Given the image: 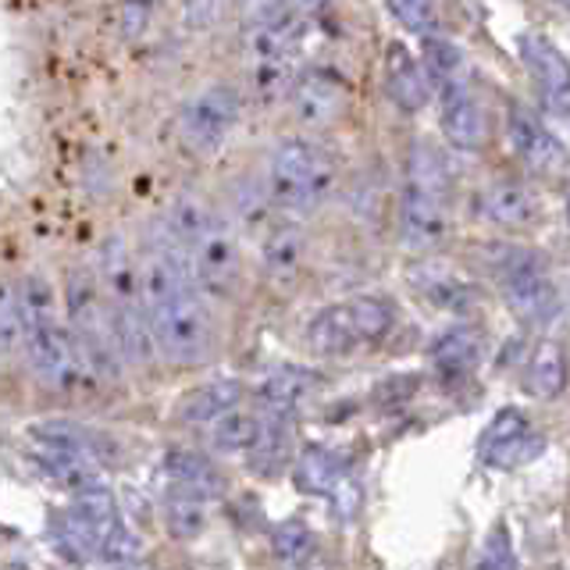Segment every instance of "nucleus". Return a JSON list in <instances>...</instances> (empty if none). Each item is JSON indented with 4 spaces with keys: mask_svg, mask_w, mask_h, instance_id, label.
Returning <instances> with one entry per match:
<instances>
[{
    "mask_svg": "<svg viewBox=\"0 0 570 570\" xmlns=\"http://www.w3.org/2000/svg\"><path fill=\"white\" fill-rule=\"evenodd\" d=\"M207 503H210V499L204 492H193L186 485H175V481H168L165 528H168L171 539H178V542L200 539L204 528H207Z\"/></svg>",
    "mask_w": 570,
    "mask_h": 570,
    "instance_id": "obj_23",
    "label": "nucleus"
},
{
    "mask_svg": "<svg viewBox=\"0 0 570 570\" xmlns=\"http://www.w3.org/2000/svg\"><path fill=\"white\" fill-rule=\"evenodd\" d=\"M14 296H18V311H22L26 332L40 328V325H50V321L61 317L58 289H53L47 275H36V272L22 275V278L14 282Z\"/></svg>",
    "mask_w": 570,
    "mask_h": 570,
    "instance_id": "obj_26",
    "label": "nucleus"
},
{
    "mask_svg": "<svg viewBox=\"0 0 570 570\" xmlns=\"http://www.w3.org/2000/svg\"><path fill=\"white\" fill-rule=\"evenodd\" d=\"M517 47H521L524 68L531 71V79L539 82L549 111L570 115V61L546 40L542 32H524Z\"/></svg>",
    "mask_w": 570,
    "mask_h": 570,
    "instance_id": "obj_11",
    "label": "nucleus"
},
{
    "mask_svg": "<svg viewBox=\"0 0 570 570\" xmlns=\"http://www.w3.org/2000/svg\"><path fill=\"white\" fill-rule=\"evenodd\" d=\"M510 139H513V150L517 157L534 175H563L570 168V154L563 142L552 136L546 125L528 115L524 107H513V118H510Z\"/></svg>",
    "mask_w": 570,
    "mask_h": 570,
    "instance_id": "obj_12",
    "label": "nucleus"
},
{
    "mask_svg": "<svg viewBox=\"0 0 570 570\" xmlns=\"http://www.w3.org/2000/svg\"><path fill=\"white\" fill-rule=\"evenodd\" d=\"M171 236L186 246L196 289L214 299H232L243 282V249L232 225L200 196H178L165 218Z\"/></svg>",
    "mask_w": 570,
    "mask_h": 570,
    "instance_id": "obj_1",
    "label": "nucleus"
},
{
    "mask_svg": "<svg viewBox=\"0 0 570 570\" xmlns=\"http://www.w3.org/2000/svg\"><path fill=\"white\" fill-rule=\"evenodd\" d=\"M400 222L410 249H432L445 236V165L424 142H417L410 154Z\"/></svg>",
    "mask_w": 570,
    "mask_h": 570,
    "instance_id": "obj_5",
    "label": "nucleus"
},
{
    "mask_svg": "<svg viewBox=\"0 0 570 570\" xmlns=\"http://www.w3.org/2000/svg\"><path fill=\"white\" fill-rule=\"evenodd\" d=\"M22 353L29 361L32 379L50 392H61V396L89 385V382H97V374L89 367L79 338L65 317L50 321V325H40V328H29Z\"/></svg>",
    "mask_w": 570,
    "mask_h": 570,
    "instance_id": "obj_6",
    "label": "nucleus"
},
{
    "mask_svg": "<svg viewBox=\"0 0 570 570\" xmlns=\"http://www.w3.org/2000/svg\"><path fill=\"white\" fill-rule=\"evenodd\" d=\"M239 94L232 86H204L200 94L189 97L178 111V136L200 157H210L225 147L239 121Z\"/></svg>",
    "mask_w": 570,
    "mask_h": 570,
    "instance_id": "obj_8",
    "label": "nucleus"
},
{
    "mask_svg": "<svg viewBox=\"0 0 570 570\" xmlns=\"http://www.w3.org/2000/svg\"><path fill=\"white\" fill-rule=\"evenodd\" d=\"M385 4L410 32L428 36L435 29V0H385Z\"/></svg>",
    "mask_w": 570,
    "mask_h": 570,
    "instance_id": "obj_32",
    "label": "nucleus"
},
{
    "mask_svg": "<svg viewBox=\"0 0 570 570\" xmlns=\"http://www.w3.org/2000/svg\"><path fill=\"white\" fill-rule=\"evenodd\" d=\"M481 570H503V567H517V557L510 549V531L507 524H495L485 539V549H481V560H478Z\"/></svg>",
    "mask_w": 570,
    "mask_h": 570,
    "instance_id": "obj_33",
    "label": "nucleus"
},
{
    "mask_svg": "<svg viewBox=\"0 0 570 570\" xmlns=\"http://www.w3.org/2000/svg\"><path fill=\"white\" fill-rule=\"evenodd\" d=\"M317 385L314 371H303V367H278L272 371L267 379L257 385V403L261 410H272V414H296L303 406V400L311 396Z\"/></svg>",
    "mask_w": 570,
    "mask_h": 570,
    "instance_id": "obj_22",
    "label": "nucleus"
},
{
    "mask_svg": "<svg viewBox=\"0 0 570 570\" xmlns=\"http://www.w3.org/2000/svg\"><path fill=\"white\" fill-rule=\"evenodd\" d=\"M239 400H243V385L236 379H210L178 396L175 417L189 428H207L210 421L228 414L232 406H239Z\"/></svg>",
    "mask_w": 570,
    "mask_h": 570,
    "instance_id": "obj_17",
    "label": "nucleus"
},
{
    "mask_svg": "<svg viewBox=\"0 0 570 570\" xmlns=\"http://www.w3.org/2000/svg\"><path fill=\"white\" fill-rule=\"evenodd\" d=\"M307 343L314 353L321 356H343L350 350H356L364 343L361 325H356V314H353V299L346 303H335V307L317 311L314 321L307 325Z\"/></svg>",
    "mask_w": 570,
    "mask_h": 570,
    "instance_id": "obj_19",
    "label": "nucleus"
},
{
    "mask_svg": "<svg viewBox=\"0 0 570 570\" xmlns=\"http://www.w3.org/2000/svg\"><path fill=\"white\" fill-rule=\"evenodd\" d=\"M567 210H570V193H567Z\"/></svg>",
    "mask_w": 570,
    "mask_h": 570,
    "instance_id": "obj_36",
    "label": "nucleus"
},
{
    "mask_svg": "<svg viewBox=\"0 0 570 570\" xmlns=\"http://www.w3.org/2000/svg\"><path fill=\"white\" fill-rule=\"evenodd\" d=\"M478 204L495 225H528L539 214V200L521 183H495L481 193Z\"/></svg>",
    "mask_w": 570,
    "mask_h": 570,
    "instance_id": "obj_27",
    "label": "nucleus"
},
{
    "mask_svg": "<svg viewBox=\"0 0 570 570\" xmlns=\"http://www.w3.org/2000/svg\"><path fill=\"white\" fill-rule=\"evenodd\" d=\"M335 189V160L311 139H285L267 165V204L285 214H311Z\"/></svg>",
    "mask_w": 570,
    "mask_h": 570,
    "instance_id": "obj_3",
    "label": "nucleus"
},
{
    "mask_svg": "<svg viewBox=\"0 0 570 570\" xmlns=\"http://www.w3.org/2000/svg\"><path fill=\"white\" fill-rule=\"evenodd\" d=\"M567 353L560 343H546L534 346L531 361H528V371H524V392H531L534 400H557L560 392L567 389Z\"/></svg>",
    "mask_w": 570,
    "mask_h": 570,
    "instance_id": "obj_24",
    "label": "nucleus"
},
{
    "mask_svg": "<svg viewBox=\"0 0 570 570\" xmlns=\"http://www.w3.org/2000/svg\"><path fill=\"white\" fill-rule=\"evenodd\" d=\"M495 278L517 321H524V325H546L557 314L560 299L539 254L507 246L495 261Z\"/></svg>",
    "mask_w": 570,
    "mask_h": 570,
    "instance_id": "obj_7",
    "label": "nucleus"
},
{
    "mask_svg": "<svg viewBox=\"0 0 570 570\" xmlns=\"http://www.w3.org/2000/svg\"><path fill=\"white\" fill-rule=\"evenodd\" d=\"M157 356L175 367H200L218 353V325L200 289H186L147 307Z\"/></svg>",
    "mask_w": 570,
    "mask_h": 570,
    "instance_id": "obj_4",
    "label": "nucleus"
},
{
    "mask_svg": "<svg viewBox=\"0 0 570 570\" xmlns=\"http://www.w3.org/2000/svg\"><path fill=\"white\" fill-rule=\"evenodd\" d=\"M546 450V442L531 432L528 417L521 410H503L495 414L492 424L485 428V435L478 442V456L489 463V468H517V463H528Z\"/></svg>",
    "mask_w": 570,
    "mask_h": 570,
    "instance_id": "obj_10",
    "label": "nucleus"
},
{
    "mask_svg": "<svg viewBox=\"0 0 570 570\" xmlns=\"http://www.w3.org/2000/svg\"><path fill=\"white\" fill-rule=\"evenodd\" d=\"M303 257H307V239H303V232L293 222L267 228L261 243V272L267 282L278 285V289L293 285L303 267Z\"/></svg>",
    "mask_w": 570,
    "mask_h": 570,
    "instance_id": "obj_16",
    "label": "nucleus"
},
{
    "mask_svg": "<svg viewBox=\"0 0 570 570\" xmlns=\"http://www.w3.org/2000/svg\"><path fill=\"white\" fill-rule=\"evenodd\" d=\"M246 4V22L249 18H264V14H275V11H289L293 0H243Z\"/></svg>",
    "mask_w": 570,
    "mask_h": 570,
    "instance_id": "obj_35",
    "label": "nucleus"
},
{
    "mask_svg": "<svg viewBox=\"0 0 570 570\" xmlns=\"http://www.w3.org/2000/svg\"><path fill=\"white\" fill-rule=\"evenodd\" d=\"M68 517L79 524V531L86 534V542L94 546L97 560H100V549L125 528L121 510H118V499H115L111 489L104 485V481H94V485L71 492V510H68Z\"/></svg>",
    "mask_w": 570,
    "mask_h": 570,
    "instance_id": "obj_13",
    "label": "nucleus"
},
{
    "mask_svg": "<svg viewBox=\"0 0 570 570\" xmlns=\"http://www.w3.org/2000/svg\"><path fill=\"white\" fill-rule=\"evenodd\" d=\"M257 428H261V414L232 406L228 414H222L218 421L207 424V442H210L214 453L236 456V453H246L249 445H254Z\"/></svg>",
    "mask_w": 570,
    "mask_h": 570,
    "instance_id": "obj_28",
    "label": "nucleus"
},
{
    "mask_svg": "<svg viewBox=\"0 0 570 570\" xmlns=\"http://www.w3.org/2000/svg\"><path fill=\"white\" fill-rule=\"evenodd\" d=\"M22 343H26V325H22V311H18L14 285H0V361L22 353Z\"/></svg>",
    "mask_w": 570,
    "mask_h": 570,
    "instance_id": "obj_31",
    "label": "nucleus"
},
{
    "mask_svg": "<svg viewBox=\"0 0 570 570\" xmlns=\"http://www.w3.org/2000/svg\"><path fill=\"white\" fill-rule=\"evenodd\" d=\"M481 361V335L474 328H453L445 332L432 350V367L442 385L468 382Z\"/></svg>",
    "mask_w": 570,
    "mask_h": 570,
    "instance_id": "obj_20",
    "label": "nucleus"
},
{
    "mask_svg": "<svg viewBox=\"0 0 570 570\" xmlns=\"http://www.w3.org/2000/svg\"><path fill=\"white\" fill-rule=\"evenodd\" d=\"M432 76L421 61H414L410 53L392 43L389 47V61H385V94L396 100L403 111H421V107L432 100Z\"/></svg>",
    "mask_w": 570,
    "mask_h": 570,
    "instance_id": "obj_18",
    "label": "nucleus"
},
{
    "mask_svg": "<svg viewBox=\"0 0 570 570\" xmlns=\"http://www.w3.org/2000/svg\"><path fill=\"white\" fill-rule=\"evenodd\" d=\"M165 471H168V481H175V485H186L193 492H204L207 499L225 492V478H222L218 468H214V460L207 453H196V450H168Z\"/></svg>",
    "mask_w": 570,
    "mask_h": 570,
    "instance_id": "obj_25",
    "label": "nucleus"
},
{
    "mask_svg": "<svg viewBox=\"0 0 570 570\" xmlns=\"http://www.w3.org/2000/svg\"><path fill=\"white\" fill-rule=\"evenodd\" d=\"M563 4H567V8H570V0H563Z\"/></svg>",
    "mask_w": 570,
    "mask_h": 570,
    "instance_id": "obj_37",
    "label": "nucleus"
},
{
    "mask_svg": "<svg viewBox=\"0 0 570 570\" xmlns=\"http://www.w3.org/2000/svg\"><path fill=\"white\" fill-rule=\"evenodd\" d=\"M424 68L428 76H432L435 86H450V82H463V53L445 43V40H435V36H428L424 40Z\"/></svg>",
    "mask_w": 570,
    "mask_h": 570,
    "instance_id": "obj_30",
    "label": "nucleus"
},
{
    "mask_svg": "<svg viewBox=\"0 0 570 570\" xmlns=\"http://www.w3.org/2000/svg\"><path fill=\"white\" fill-rule=\"evenodd\" d=\"M442 94V132L445 139L460 150H478L485 142V118H481V107L474 104L468 79L439 86Z\"/></svg>",
    "mask_w": 570,
    "mask_h": 570,
    "instance_id": "obj_15",
    "label": "nucleus"
},
{
    "mask_svg": "<svg viewBox=\"0 0 570 570\" xmlns=\"http://www.w3.org/2000/svg\"><path fill=\"white\" fill-rule=\"evenodd\" d=\"M289 107L299 125H307V129H325V125L338 121L346 111V86H343V79H335L332 71L311 68L293 79Z\"/></svg>",
    "mask_w": 570,
    "mask_h": 570,
    "instance_id": "obj_9",
    "label": "nucleus"
},
{
    "mask_svg": "<svg viewBox=\"0 0 570 570\" xmlns=\"http://www.w3.org/2000/svg\"><path fill=\"white\" fill-rule=\"evenodd\" d=\"M65 321L76 332L79 346L86 353L89 367H94L97 382H118L121 371L129 367L118 346V332H115V311L111 299H107L100 275L89 272V267H76L65 278Z\"/></svg>",
    "mask_w": 570,
    "mask_h": 570,
    "instance_id": "obj_2",
    "label": "nucleus"
},
{
    "mask_svg": "<svg viewBox=\"0 0 570 570\" xmlns=\"http://www.w3.org/2000/svg\"><path fill=\"white\" fill-rule=\"evenodd\" d=\"M346 478V456L328 445H303L293 456V481L303 495H332V489Z\"/></svg>",
    "mask_w": 570,
    "mask_h": 570,
    "instance_id": "obj_21",
    "label": "nucleus"
},
{
    "mask_svg": "<svg viewBox=\"0 0 570 570\" xmlns=\"http://www.w3.org/2000/svg\"><path fill=\"white\" fill-rule=\"evenodd\" d=\"M361 503H364V492H361V485H356V481L343 478V481H338V485L332 489V513H335L343 524H350L353 517L361 513Z\"/></svg>",
    "mask_w": 570,
    "mask_h": 570,
    "instance_id": "obj_34",
    "label": "nucleus"
},
{
    "mask_svg": "<svg viewBox=\"0 0 570 570\" xmlns=\"http://www.w3.org/2000/svg\"><path fill=\"white\" fill-rule=\"evenodd\" d=\"M246 468L257 478H278L285 468L293 463V417L289 414H272V410H261V428L254 445L243 453Z\"/></svg>",
    "mask_w": 570,
    "mask_h": 570,
    "instance_id": "obj_14",
    "label": "nucleus"
},
{
    "mask_svg": "<svg viewBox=\"0 0 570 570\" xmlns=\"http://www.w3.org/2000/svg\"><path fill=\"white\" fill-rule=\"evenodd\" d=\"M314 546H317L314 531L303 521H296V517H293V521L275 524V531H272V549H275V557L282 563H307Z\"/></svg>",
    "mask_w": 570,
    "mask_h": 570,
    "instance_id": "obj_29",
    "label": "nucleus"
}]
</instances>
